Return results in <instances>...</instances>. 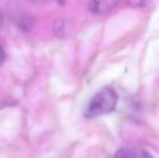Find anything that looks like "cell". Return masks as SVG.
Returning <instances> with one entry per match:
<instances>
[{
  "label": "cell",
  "mask_w": 159,
  "mask_h": 158,
  "mask_svg": "<svg viewBox=\"0 0 159 158\" xmlns=\"http://www.w3.org/2000/svg\"><path fill=\"white\" fill-rule=\"evenodd\" d=\"M2 24H3V17H2V14L0 12V28L2 27Z\"/></svg>",
  "instance_id": "cell-6"
},
{
  "label": "cell",
  "mask_w": 159,
  "mask_h": 158,
  "mask_svg": "<svg viewBox=\"0 0 159 158\" xmlns=\"http://www.w3.org/2000/svg\"><path fill=\"white\" fill-rule=\"evenodd\" d=\"M117 101L118 97L116 91L111 87H104L91 97L84 110V116L87 118H95L111 114L115 111Z\"/></svg>",
  "instance_id": "cell-1"
},
{
  "label": "cell",
  "mask_w": 159,
  "mask_h": 158,
  "mask_svg": "<svg viewBox=\"0 0 159 158\" xmlns=\"http://www.w3.org/2000/svg\"><path fill=\"white\" fill-rule=\"evenodd\" d=\"M4 60H6V52H4L3 48L0 46V65L3 63Z\"/></svg>",
  "instance_id": "cell-5"
},
{
  "label": "cell",
  "mask_w": 159,
  "mask_h": 158,
  "mask_svg": "<svg viewBox=\"0 0 159 158\" xmlns=\"http://www.w3.org/2000/svg\"><path fill=\"white\" fill-rule=\"evenodd\" d=\"M118 2L119 0H89L88 8L93 14L102 15L113 10Z\"/></svg>",
  "instance_id": "cell-2"
},
{
  "label": "cell",
  "mask_w": 159,
  "mask_h": 158,
  "mask_svg": "<svg viewBox=\"0 0 159 158\" xmlns=\"http://www.w3.org/2000/svg\"><path fill=\"white\" fill-rule=\"evenodd\" d=\"M114 158H152L145 151L138 148H120L117 151Z\"/></svg>",
  "instance_id": "cell-3"
},
{
  "label": "cell",
  "mask_w": 159,
  "mask_h": 158,
  "mask_svg": "<svg viewBox=\"0 0 159 158\" xmlns=\"http://www.w3.org/2000/svg\"><path fill=\"white\" fill-rule=\"evenodd\" d=\"M153 0H127L128 4H129L131 8L135 9H142L145 7L148 6Z\"/></svg>",
  "instance_id": "cell-4"
}]
</instances>
